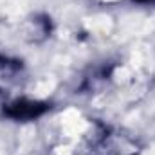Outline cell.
<instances>
[{"label": "cell", "instance_id": "3", "mask_svg": "<svg viewBox=\"0 0 155 155\" xmlns=\"http://www.w3.org/2000/svg\"><path fill=\"white\" fill-rule=\"evenodd\" d=\"M134 2H137V4H152L155 0H134Z\"/></svg>", "mask_w": 155, "mask_h": 155}, {"label": "cell", "instance_id": "2", "mask_svg": "<svg viewBox=\"0 0 155 155\" xmlns=\"http://www.w3.org/2000/svg\"><path fill=\"white\" fill-rule=\"evenodd\" d=\"M20 69H22V61L7 58V56H0V74L11 76V74H16Z\"/></svg>", "mask_w": 155, "mask_h": 155}, {"label": "cell", "instance_id": "1", "mask_svg": "<svg viewBox=\"0 0 155 155\" xmlns=\"http://www.w3.org/2000/svg\"><path fill=\"white\" fill-rule=\"evenodd\" d=\"M51 110V105L45 101H33V99H15L7 105H4V116L13 121H20V123H27V121H35L47 114Z\"/></svg>", "mask_w": 155, "mask_h": 155}]
</instances>
